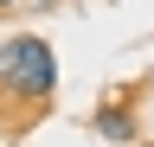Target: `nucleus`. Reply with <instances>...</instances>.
Masks as SVG:
<instances>
[{
	"mask_svg": "<svg viewBox=\"0 0 154 147\" xmlns=\"http://www.w3.org/2000/svg\"><path fill=\"white\" fill-rule=\"evenodd\" d=\"M141 147H148V141H141Z\"/></svg>",
	"mask_w": 154,
	"mask_h": 147,
	"instance_id": "obj_4",
	"label": "nucleus"
},
{
	"mask_svg": "<svg viewBox=\"0 0 154 147\" xmlns=\"http://www.w3.org/2000/svg\"><path fill=\"white\" fill-rule=\"evenodd\" d=\"M0 7H13V0H0Z\"/></svg>",
	"mask_w": 154,
	"mask_h": 147,
	"instance_id": "obj_3",
	"label": "nucleus"
},
{
	"mask_svg": "<svg viewBox=\"0 0 154 147\" xmlns=\"http://www.w3.org/2000/svg\"><path fill=\"white\" fill-rule=\"evenodd\" d=\"M58 90V58L38 32H19V39L0 45V96L19 109H45Z\"/></svg>",
	"mask_w": 154,
	"mask_h": 147,
	"instance_id": "obj_1",
	"label": "nucleus"
},
{
	"mask_svg": "<svg viewBox=\"0 0 154 147\" xmlns=\"http://www.w3.org/2000/svg\"><path fill=\"white\" fill-rule=\"evenodd\" d=\"M90 128H96L103 141H135V109H128V102H96Z\"/></svg>",
	"mask_w": 154,
	"mask_h": 147,
	"instance_id": "obj_2",
	"label": "nucleus"
}]
</instances>
